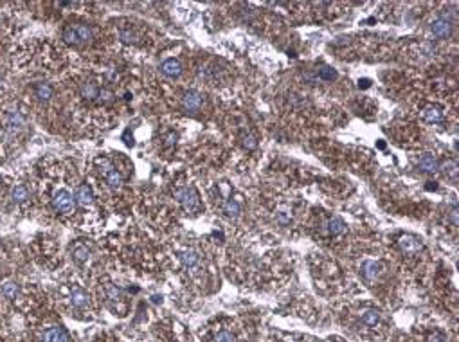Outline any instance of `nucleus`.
Listing matches in <instances>:
<instances>
[{"label": "nucleus", "instance_id": "obj_1", "mask_svg": "<svg viewBox=\"0 0 459 342\" xmlns=\"http://www.w3.org/2000/svg\"><path fill=\"white\" fill-rule=\"evenodd\" d=\"M2 121V128H4L6 133L9 135H16L18 131H22L27 124V119H25L24 112H20L16 107H8L0 117Z\"/></svg>", "mask_w": 459, "mask_h": 342}, {"label": "nucleus", "instance_id": "obj_2", "mask_svg": "<svg viewBox=\"0 0 459 342\" xmlns=\"http://www.w3.org/2000/svg\"><path fill=\"white\" fill-rule=\"evenodd\" d=\"M63 40L71 45L88 44L92 40V29L85 24H72L63 29Z\"/></svg>", "mask_w": 459, "mask_h": 342}, {"label": "nucleus", "instance_id": "obj_3", "mask_svg": "<svg viewBox=\"0 0 459 342\" xmlns=\"http://www.w3.org/2000/svg\"><path fill=\"white\" fill-rule=\"evenodd\" d=\"M52 207H54V211L59 213V215L69 216L74 213L76 200H74V196L71 195V191H67V189H58V191L52 195Z\"/></svg>", "mask_w": 459, "mask_h": 342}, {"label": "nucleus", "instance_id": "obj_4", "mask_svg": "<svg viewBox=\"0 0 459 342\" xmlns=\"http://www.w3.org/2000/svg\"><path fill=\"white\" fill-rule=\"evenodd\" d=\"M175 196L187 213H196L200 209V196L194 191V187H182L175 193Z\"/></svg>", "mask_w": 459, "mask_h": 342}, {"label": "nucleus", "instance_id": "obj_5", "mask_svg": "<svg viewBox=\"0 0 459 342\" xmlns=\"http://www.w3.org/2000/svg\"><path fill=\"white\" fill-rule=\"evenodd\" d=\"M101 173H103L105 180H107V184L112 187V189H119L121 187V184H123V179H121V173H119L117 169H115L114 166H112L110 162H108L107 159H103V164H101Z\"/></svg>", "mask_w": 459, "mask_h": 342}, {"label": "nucleus", "instance_id": "obj_6", "mask_svg": "<svg viewBox=\"0 0 459 342\" xmlns=\"http://www.w3.org/2000/svg\"><path fill=\"white\" fill-rule=\"evenodd\" d=\"M202 94L196 90H187L182 96V108L189 114H196L200 108H202Z\"/></svg>", "mask_w": 459, "mask_h": 342}, {"label": "nucleus", "instance_id": "obj_7", "mask_svg": "<svg viewBox=\"0 0 459 342\" xmlns=\"http://www.w3.org/2000/svg\"><path fill=\"white\" fill-rule=\"evenodd\" d=\"M74 200L79 206H85V207L92 206L94 203V191H92V187L88 184H79L74 193Z\"/></svg>", "mask_w": 459, "mask_h": 342}, {"label": "nucleus", "instance_id": "obj_8", "mask_svg": "<svg viewBox=\"0 0 459 342\" xmlns=\"http://www.w3.org/2000/svg\"><path fill=\"white\" fill-rule=\"evenodd\" d=\"M32 92H35L36 99L42 101V103H45V101H49L52 96H54V88H52V85L47 83V81H40V83H36L35 87H32Z\"/></svg>", "mask_w": 459, "mask_h": 342}, {"label": "nucleus", "instance_id": "obj_9", "mask_svg": "<svg viewBox=\"0 0 459 342\" xmlns=\"http://www.w3.org/2000/svg\"><path fill=\"white\" fill-rule=\"evenodd\" d=\"M431 31L434 32V36H438V38H448L452 32V24L447 20V18H438V20L432 22Z\"/></svg>", "mask_w": 459, "mask_h": 342}, {"label": "nucleus", "instance_id": "obj_10", "mask_svg": "<svg viewBox=\"0 0 459 342\" xmlns=\"http://www.w3.org/2000/svg\"><path fill=\"white\" fill-rule=\"evenodd\" d=\"M11 200L16 203V206H22V203H27L29 198H31V193H29L27 186H24V184H16V186H13L11 189Z\"/></svg>", "mask_w": 459, "mask_h": 342}, {"label": "nucleus", "instance_id": "obj_11", "mask_svg": "<svg viewBox=\"0 0 459 342\" xmlns=\"http://www.w3.org/2000/svg\"><path fill=\"white\" fill-rule=\"evenodd\" d=\"M42 342H69V335H67V331H65L63 328L52 326L44 333Z\"/></svg>", "mask_w": 459, "mask_h": 342}, {"label": "nucleus", "instance_id": "obj_12", "mask_svg": "<svg viewBox=\"0 0 459 342\" xmlns=\"http://www.w3.org/2000/svg\"><path fill=\"white\" fill-rule=\"evenodd\" d=\"M160 71H162V74L168 76V78H177V76H180V72H182V65H180L178 60H175V58H170V60L162 61Z\"/></svg>", "mask_w": 459, "mask_h": 342}, {"label": "nucleus", "instance_id": "obj_13", "mask_svg": "<svg viewBox=\"0 0 459 342\" xmlns=\"http://www.w3.org/2000/svg\"><path fill=\"white\" fill-rule=\"evenodd\" d=\"M400 247L402 251L407 252V254H418L421 251V243L414 238V236H402L400 240Z\"/></svg>", "mask_w": 459, "mask_h": 342}, {"label": "nucleus", "instance_id": "obj_14", "mask_svg": "<svg viewBox=\"0 0 459 342\" xmlns=\"http://www.w3.org/2000/svg\"><path fill=\"white\" fill-rule=\"evenodd\" d=\"M378 270H380V267H378V263H376V261H371V259L364 261V263H362V267H360L362 278L368 279V281H373V279H376V276H378Z\"/></svg>", "mask_w": 459, "mask_h": 342}, {"label": "nucleus", "instance_id": "obj_15", "mask_svg": "<svg viewBox=\"0 0 459 342\" xmlns=\"http://www.w3.org/2000/svg\"><path fill=\"white\" fill-rule=\"evenodd\" d=\"M418 167H420L421 171H425V173H436V171L440 169V166H438V160L434 159L432 155H423L420 159V162H418Z\"/></svg>", "mask_w": 459, "mask_h": 342}, {"label": "nucleus", "instance_id": "obj_16", "mask_svg": "<svg viewBox=\"0 0 459 342\" xmlns=\"http://www.w3.org/2000/svg\"><path fill=\"white\" fill-rule=\"evenodd\" d=\"M72 304H74L76 308H87L88 304H90V299H88V294L85 290H81V288H76L74 292H72Z\"/></svg>", "mask_w": 459, "mask_h": 342}, {"label": "nucleus", "instance_id": "obj_17", "mask_svg": "<svg viewBox=\"0 0 459 342\" xmlns=\"http://www.w3.org/2000/svg\"><path fill=\"white\" fill-rule=\"evenodd\" d=\"M79 90H81V96H83L85 99H88V101H94L95 97L99 96V87L94 83V81H85Z\"/></svg>", "mask_w": 459, "mask_h": 342}, {"label": "nucleus", "instance_id": "obj_18", "mask_svg": "<svg viewBox=\"0 0 459 342\" xmlns=\"http://www.w3.org/2000/svg\"><path fill=\"white\" fill-rule=\"evenodd\" d=\"M72 254H74V259L78 263H83L88 259V256H90V251H88V247L83 245V243H78V245L72 249Z\"/></svg>", "mask_w": 459, "mask_h": 342}, {"label": "nucleus", "instance_id": "obj_19", "mask_svg": "<svg viewBox=\"0 0 459 342\" xmlns=\"http://www.w3.org/2000/svg\"><path fill=\"white\" fill-rule=\"evenodd\" d=\"M423 117H425V121H429V123H440V121L443 119V114L440 112V108L427 107L423 110Z\"/></svg>", "mask_w": 459, "mask_h": 342}, {"label": "nucleus", "instance_id": "obj_20", "mask_svg": "<svg viewBox=\"0 0 459 342\" xmlns=\"http://www.w3.org/2000/svg\"><path fill=\"white\" fill-rule=\"evenodd\" d=\"M180 259H182L184 267L187 268H194L198 265V254L194 251H184L180 254Z\"/></svg>", "mask_w": 459, "mask_h": 342}, {"label": "nucleus", "instance_id": "obj_21", "mask_svg": "<svg viewBox=\"0 0 459 342\" xmlns=\"http://www.w3.org/2000/svg\"><path fill=\"white\" fill-rule=\"evenodd\" d=\"M2 294H4L8 299H16V297H18V287H16V283L6 281L4 285H2Z\"/></svg>", "mask_w": 459, "mask_h": 342}, {"label": "nucleus", "instance_id": "obj_22", "mask_svg": "<svg viewBox=\"0 0 459 342\" xmlns=\"http://www.w3.org/2000/svg\"><path fill=\"white\" fill-rule=\"evenodd\" d=\"M362 321H364V324H368V326H376L378 321H380V315H378L376 310H366L364 314H362Z\"/></svg>", "mask_w": 459, "mask_h": 342}, {"label": "nucleus", "instance_id": "obj_23", "mask_svg": "<svg viewBox=\"0 0 459 342\" xmlns=\"http://www.w3.org/2000/svg\"><path fill=\"white\" fill-rule=\"evenodd\" d=\"M328 229H330L332 234H341V232L346 229V225H344V222H342L341 218H332L330 220V223H328Z\"/></svg>", "mask_w": 459, "mask_h": 342}, {"label": "nucleus", "instance_id": "obj_24", "mask_svg": "<svg viewBox=\"0 0 459 342\" xmlns=\"http://www.w3.org/2000/svg\"><path fill=\"white\" fill-rule=\"evenodd\" d=\"M319 78L326 81H333L337 78V72L332 67H321L319 69Z\"/></svg>", "mask_w": 459, "mask_h": 342}, {"label": "nucleus", "instance_id": "obj_25", "mask_svg": "<svg viewBox=\"0 0 459 342\" xmlns=\"http://www.w3.org/2000/svg\"><path fill=\"white\" fill-rule=\"evenodd\" d=\"M99 101L101 103H112L114 101V92L110 90V88H99Z\"/></svg>", "mask_w": 459, "mask_h": 342}, {"label": "nucleus", "instance_id": "obj_26", "mask_svg": "<svg viewBox=\"0 0 459 342\" xmlns=\"http://www.w3.org/2000/svg\"><path fill=\"white\" fill-rule=\"evenodd\" d=\"M225 213L229 216H233V218H236L238 215H240V206H238V202H234V200H229V202L225 203Z\"/></svg>", "mask_w": 459, "mask_h": 342}, {"label": "nucleus", "instance_id": "obj_27", "mask_svg": "<svg viewBox=\"0 0 459 342\" xmlns=\"http://www.w3.org/2000/svg\"><path fill=\"white\" fill-rule=\"evenodd\" d=\"M214 342H234V337L231 331L227 330H222V331H218L216 337H214Z\"/></svg>", "mask_w": 459, "mask_h": 342}, {"label": "nucleus", "instance_id": "obj_28", "mask_svg": "<svg viewBox=\"0 0 459 342\" xmlns=\"http://www.w3.org/2000/svg\"><path fill=\"white\" fill-rule=\"evenodd\" d=\"M119 36H121V40L123 42H137V35H135L134 31H121L119 32Z\"/></svg>", "mask_w": 459, "mask_h": 342}, {"label": "nucleus", "instance_id": "obj_29", "mask_svg": "<svg viewBox=\"0 0 459 342\" xmlns=\"http://www.w3.org/2000/svg\"><path fill=\"white\" fill-rule=\"evenodd\" d=\"M243 146H245L247 150H254V148L257 146V143H256V139H254L252 135H245L243 137Z\"/></svg>", "mask_w": 459, "mask_h": 342}, {"label": "nucleus", "instance_id": "obj_30", "mask_svg": "<svg viewBox=\"0 0 459 342\" xmlns=\"http://www.w3.org/2000/svg\"><path fill=\"white\" fill-rule=\"evenodd\" d=\"M429 342H447V338H445L443 335H440V333H434V335L429 337Z\"/></svg>", "mask_w": 459, "mask_h": 342}, {"label": "nucleus", "instance_id": "obj_31", "mask_svg": "<svg viewBox=\"0 0 459 342\" xmlns=\"http://www.w3.org/2000/svg\"><path fill=\"white\" fill-rule=\"evenodd\" d=\"M362 87H364V88H368V87H369V81H368V80H364V81L360 80V88H362Z\"/></svg>", "mask_w": 459, "mask_h": 342}]
</instances>
